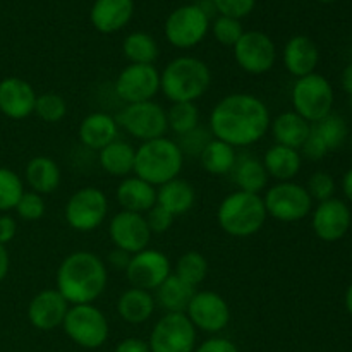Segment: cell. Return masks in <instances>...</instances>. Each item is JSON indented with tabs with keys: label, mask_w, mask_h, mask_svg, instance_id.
<instances>
[{
	"label": "cell",
	"mask_w": 352,
	"mask_h": 352,
	"mask_svg": "<svg viewBox=\"0 0 352 352\" xmlns=\"http://www.w3.org/2000/svg\"><path fill=\"white\" fill-rule=\"evenodd\" d=\"M346 309H347V313L352 316V284L347 287V291H346Z\"/></svg>",
	"instance_id": "11a10c76"
},
{
	"label": "cell",
	"mask_w": 352,
	"mask_h": 352,
	"mask_svg": "<svg viewBox=\"0 0 352 352\" xmlns=\"http://www.w3.org/2000/svg\"><path fill=\"white\" fill-rule=\"evenodd\" d=\"M157 302L150 291L138 287H129L117 299V313L120 318L131 325H141L148 322L155 313Z\"/></svg>",
	"instance_id": "83f0119b"
},
{
	"label": "cell",
	"mask_w": 352,
	"mask_h": 352,
	"mask_svg": "<svg viewBox=\"0 0 352 352\" xmlns=\"http://www.w3.org/2000/svg\"><path fill=\"white\" fill-rule=\"evenodd\" d=\"M261 162H263V167L267 170L268 177L275 179L278 182H287L292 181L299 174L302 158L299 150L275 143L274 146H270L265 151Z\"/></svg>",
	"instance_id": "4316f807"
},
{
	"label": "cell",
	"mask_w": 352,
	"mask_h": 352,
	"mask_svg": "<svg viewBox=\"0 0 352 352\" xmlns=\"http://www.w3.org/2000/svg\"><path fill=\"white\" fill-rule=\"evenodd\" d=\"M301 151L306 158H309V160H322V158L329 153L325 143L320 140L318 134L313 131V127H311V133H309L308 140H306L305 144L301 146Z\"/></svg>",
	"instance_id": "bcb514c9"
},
{
	"label": "cell",
	"mask_w": 352,
	"mask_h": 352,
	"mask_svg": "<svg viewBox=\"0 0 352 352\" xmlns=\"http://www.w3.org/2000/svg\"><path fill=\"white\" fill-rule=\"evenodd\" d=\"M9 267H10V260H9V253H7L6 246L0 244V282L7 277L9 274Z\"/></svg>",
	"instance_id": "816d5d0a"
},
{
	"label": "cell",
	"mask_w": 352,
	"mask_h": 352,
	"mask_svg": "<svg viewBox=\"0 0 352 352\" xmlns=\"http://www.w3.org/2000/svg\"><path fill=\"white\" fill-rule=\"evenodd\" d=\"M120 208L144 215L157 205V188L140 177H124L116 189Z\"/></svg>",
	"instance_id": "cb8c5ba5"
},
{
	"label": "cell",
	"mask_w": 352,
	"mask_h": 352,
	"mask_svg": "<svg viewBox=\"0 0 352 352\" xmlns=\"http://www.w3.org/2000/svg\"><path fill=\"white\" fill-rule=\"evenodd\" d=\"M308 189L311 199H316L318 203L327 201V199L333 198V192H336V181L330 174L327 172H315V174L309 177L308 186H305Z\"/></svg>",
	"instance_id": "b9f144b4"
},
{
	"label": "cell",
	"mask_w": 352,
	"mask_h": 352,
	"mask_svg": "<svg viewBox=\"0 0 352 352\" xmlns=\"http://www.w3.org/2000/svg\"><path fill=\"white\" fill-rule=\"evenodd\" d=\"M316 2H320V3H332V2H336V0H316Z\"/></svg>",
	"instance_id": "9f6ffc18"
},
{
	"label": "cell",
	"mask_w": 352,
	"mask_h": 352,
	"mask_svg": "<svg viewBox=\"0 0 352 352\" xmlns=\"http://www.w3.org/2000/svg\"><path fill=\"white\" fill-rule=\"evenodd\" d=\"M117 136H119V124L116 117L107 112L88 113L78 127L79 141L89 150H103L107 144L116 141Z\"/></svg>",
	"instance_id": "603a6c76"
},
{
	"label": "cell",
	"mask_w": 352,
	"mask_h": 352,
	"mask_svg": "<svg viewBox=\"0 0 352 352\" xmlns=\"http://www.w3.org/2000/svg\"><path fill=\"white\" fill-rule=\"evenodd\" d=\"M34 113L40 117L43 122L57 124L67 116V102L58 93H41L36 96L34 103Z\"/></svg>",
	"instance_id": "74e56055"
},
{
	"label": "cell",
	"mask_w": 352,
	"mask_h": 352,
	"mask_svg": "<svg viewBox=\"0 0 352 352\" xmlns=\"http://www.w3.org/2000/svg\"><path fill=\"white\" fill-rule=\"evenodd\" d=\"M186 316L195 329L206 333H219L229 325L230 306L226 299L213 291H199L189 301Z\"/></svg>",
	"instance_id": "2e32d148"
},
{
	"label": "cell",
	"mask_w": 352,
	"mask_h": 352,
	"mask_svg": "<svg viewBox=\"0 0 352 352\" xmlns=\"http://www.w3.org/2000/svg\"><path fill=\"white\" fill-rule=\"evenodd\" d=\"M196 203V191L192 184L181 177H175L157 189V205L167 210L172 217L188 213Z\"/></svg>",
	"instance_id": "f1b7e54d"
},
{
	"label": "cell",
	"mask_w": 352,
	"mask_h": 352,
	"mask_svg": "<svg viewBox=\"0 0 352 352\" xmlns=\"http://www.w3.org/2000/svg\"><path fill=\"white\" fill-rule=\"evenodd\" d=\"M352 215L347 203L339 198L322 201L313 210L311 229L318 239L325 243L340 241L351 229Z\"/></svg>",
	"instance_id": "ac0fdd59"
},
{
	"label": "cell",
	"mask_w": 352,
	"mask_h": 352,
	"mask_svg": "<svg viewBox=\"0 0 352 352\" xmlns=\"http://www.w3.org/2000/svg\"><path fill=\"white\" fill-rule=\"evenodd\" d=\"M333 100L336 96L330 81L316 72L299 78L292 86V109L309 124H316L332 113Z\"/></svg>",
	"instance_id": "8992f818"
},
{
	"label": "cell",
	"mask_w": 352,
	"mask_h": 352,
	"mask_svg": "<svg viewBox=\"0 0 352 352\" xmlns=\"http://www.w3.org/2000/svg\"><path fill=\"white\" fill-rule=\"evenodd\" d=\"M65 336L79 347L98 349L109 339V320L93 302L89 305L69 306V311L62 323Z\"/></svg>",
	"instance_id": "52a82bcc"
},
{
	"label": "cell",
	"mask_w": 352,
	"mask_h": 352,
	"mask_svg": "<svg viewBox=\"0 0 352 352\" xmlns=\"http://www.w3.org/2000/svg\"><path fill=\"white\" fill-rule=\"evenodd\" d=\"M349 107H351V110H352V95H349Z\"/></svg>",
	"instance_id": "6f0895ef"
},
{
	"label": "cell",
	"mask_w": 352,
	"mask_h": 352,
	"mask_svg": "<svg viewBox=\"0 0 352 352\" xmlns=\"http://www.w3.org/2000/svg\"><path fill=\"white\" fill-rule=\"evenodd\" d=\"M270 129L275 143L294 148V150H301V146L311 133V124L302 119L294 110H287V112H282L280 116L272 120Z\"/></svg>",
	"instance_id": "484cf974"
},
{
	"label": "cell",
	"mask_w": 352,
	"mask_h": 352,
	"mask_svg": "<svg viewBox=\"0 0 352 352\" xmlns=\"http://www.w3.org/2000/svg\"><path fill=\"white\" fill-rule=\"evenodd\" d=\"M119 127H122L127 134L144 141L157 140L164 138L167 133V112L160 103L153 102H141V103H129L124 107L116 117Z\"/></svg>",
	"instance_id": "30bf717a"
},
{
	"label": "cell",
	"mask_w": 352,
	"mask_h": 352,
	"mask_svg": "<svg viewBox=\"0 0 352 352\" xmlns=\"http://www.w3.org/2000/svg\"><path fill=\"white\" fill-rule=\"evenodd\" d=\"M213 36L223 47H234L239 41V38L244 34V28L241 24V19L229 16H219L213 23H210Z\"/></svg>",
	"instance_id": "ab89813d"
},
{
	"label": "cell",
	"mask_w": 352,
	"mask_h": 352,
	"mask_svg": "<svg viewBox=\"0 0 352 352\" xmlns=\"http://www.w3.org/2000/svg\"><path fill=\"white\" fill-rule=\"evenodd\" d=\"M268 215L263 196L246 191H234L220 201L217 208V222L230 237H251L261 230Z\"/></svg>",
	"instance_id": "5b68a950"
},
{
	"label": "cell",
	"mask_w": 352,
	"mask_h": 352,
	"mask_svg": "<svg viewBox=\"0 0 352 352\" xmlns=\"http://www.w3.org/2000/svg\"><path fill=\"white\" fill-rule=\"evenodd\" d=\"M36 91L23 78L10 76L0 81V112L14 120H23L34 113Z\"/></svg>",
	"instance_id": "ffe728a7"
},
{
	"label": "cell",
	"mask_w": 352,
	"mask_h": 352,
	"mask_svg": "<svg viewBox=\"0 0 352 352\" xmlns=\"http://www.w3.org/2000/svg\"><path fill=\"white\" fill-rule=\"evenodd\" d=\"M167 126L177 136L191 133L199 127V109L192 102L172 103L167 112Z\"/></svg>",
	"instance_id": "d590c367"
},
{
	"label": "cell",
	"mask_w": 352,
	"mask_h": 352,
	"mask_svg": "<svg viewBox=\"0 0 352 352\" xmlns=\"http://www.w3.org/2000/svg\"><path fill=\"white\" fill-rule=\"evenodd\" d=\"M170 275L172 265L167 254L151 248L133 254L126 268V277L131 287L144 289L150 292L157 291Z\"/></svg>",
	"instance_id": "9a60e30c"
},
{
	"label": "cell",
	"mask_w": 352,
	"mask_h": 352,
	"mask_svg": "<svg viewBox=\"0 0 352 352\" xmlns=\"http://www.w3.org/2000/svg\"><path fill=\"white\" fill-rule=\"evenodd\" d=\"M349 143H351V148H352V133L349 134Z\"/></svg>",
	"instance_id": "680465c9"
},
{
	"label": "cell",
	"mask_w": 352,
	"mask_h": 352,
	"mask_svg": "<svg viewBox=\"0 0 352 352\" xmlns=\"http://www.w3.org/2000/svg\"><path fill=\"white\" fill-rule=\"evenodd\" d=\"M131 256H133V254H129V253H126V251H122V250H113V251H110V254H109V263L112 265L113 268H116V270H124L126 272V268H127V265H129V261H131Z\"/></svg>",
	"instance_id": "f907efd6"
},
{
	"label": "cell",
	"mask_w": 352,
	"mask_h": 352,
	"mask_svg": "<svg viewBox=\"0 0 352 352\" xmlns=\"http://www.w3.org/2000/svg\"><path fill=\"white\" fill-rule=\"evenodd\" d=\"M340 81H342L344 91H346L347 95H352V64H349L346 69H344Z\"/></svg>",
	"instance_id": "f5cc1de1"
},
{
	"label": "cell",
	"mask_w": 352,
	"mask_h": 352,
	"mask_svg": "<svg viewBox=\"0 0 352 352\" xmlns=\"http://www.w3.org/2000/svg\"><path fill=\"white\" fill-rule=\"evenodd\" d=\"M14 210L24 222H36V220L43 219L47 206H45L43 196L34 191H24Z\"/></svg>",
	"instance_id": "60d3db41"
},
{
	"label": "cell",
	"mask_w": 352,
	"mask_h": 352,
	"mask_svg": "<svg viewBox=\"0 0 352 352\" xmlns=\"http://www.w3.org/2000/svg\"><path fill=\"white\" fill-rule=\"evenodd\" d=\"M109 213V199L98 188L86 186L78 189L65 205V222L78 232H91L98 229Z\"/></svg>",
	"instance_id": "8fae6325"
},
{
	"label": "cell",
	"mask_w": 352,
	"mask_h": 352,
	"mask_svg": "<svg viewBox=\"0 0 352 352\" xmlns=\"http://www.w3.org/2000/svg\"><path fill=\"white\" fill-rule=\"evenodd\" d=\"M208 274V261L198 251H188L182 256H179L175 263V274L181 280L189 284L191 287H198Z\"/></svg>",
	"instance_id": "8d00e7d4"
},
{
	"label": "cell",
	"mask_w": 352,
	"mask_h": 352,
	"mask_svg": "<svg viewBox=\"0 0 352 352\" xmlns=\"http://www.w3.org/2000/svg\"><path fill=\"white\" fill-rule=\"evenodd\" d=\"M122 52L129 64H153L158 58V43L151 34L134 31L124 38Z\"/></svg>",
	"instance_id": "836d02e7"
},
{
	"label": "cell",
	"mask_w": 352,
	"mask_h": 352,
	"mask_svg": "<svg viewBox=\"0 0 352 352\" xmlns=\"http://www.w3.org/2000/svg\"><path fill=\"white\" fill-rule=\"evenodd\" d=\"M113 352H150L148 342H144L143 339H138V337H127V339L120 340L116 346Z\"/></svg>",
	"instance_id": "681fc988"
},
{
	"label": "cell",
	"mask_w": 352,
	"mask_h": 352,
	"mask_svg": "<svg viewBox=\"0 0 352 352\" xmlns=\"http://www.w3.org/2000/svg\"><path fill=\"white\" fill-rule=\"evenodd\" d=\"M195 287L186 284L184 280L172 274L160 287L155 291V302L160 308L165 309V313H186L189 301L195 296Z\"/></svg>",
	"instance_id": "4dcf8cb0"
},
{
	"label": "cell",
	"mask_w": 352,
	"mask_h": 352,
	"mask_svg": "<svg viewBox=\"0 0 352 352\" xmlns=\"http://www.w3.org/2000/svg\"><path fill=\"white\" fill-rule=\"evenodd\" d=\"M267 215L277 222L294 223L306 219L313 210V199L305 186L294 181L277 182L263 196Z\"/></svg>",
	"instance_id": "ba28073f"
},
{
	"label": "cell",
	"mask_w": 352,
	"mask_h": 352,
	"mask_svg": "<svg viewBox=\"0 0 352 352\" xmlns=\"http://www.w3.org/2000/svg\"><path fill=\"white\" fill-rule=\"evenodd\" d=\"M150 352H195L196 329L186 313H165L150 333Z\"/></svg>",
	"instance_id": "7c38bea8"
},
{
	"label": "cell",
	"mask_w": 352,
	"mask_h": 352,
	"mask_svg": "<svg viewBox=\"0 0 352 352\" xmlns=\"http://www.w3.org/2000/svg\"><path fill=\"white\" fill-rule=\"evenodd\" d=\"M184 165V153L179 144L168 138L144 141L134 155V175L151 186H162L179 177Z\"/></svg>",
	"instance_id": "277c9868"
},
{
	"label": "cell",
	"mask_w": 352,
	"mask_h": 352,
	"mask_svg": "<svg viewBox=\"0 0 352 352\" xmlns=\"http://www.w3.org/2000/svg\"><path fill=\"white\" fill-rule=\"evenodd\" d=\"M107 265L91 251H74L60 261L55 275L57 291L71 306L89 305L107 289Z\"/></svg>",
	"instance_id": "7a4b0ae2"
},
{
	"label": "cell",
	"mask_w": 352,
	"mask_h": 352,
	"mask_svg": "<svg viewBox=\"0 0 352 352\" xmlns=\"http://www.w3.org/2000/svg\"><path fill=\"white\" fill-rule=\"evenodd\" d=\"M109 236L117 250H122L129 254H136L140 251L146 250L153 234L148 227L144 215L120 210L119 213H116L110 219Z\"/></svg>",
	"instance_id": "e0dca14e"
},
{
	"label": "cell",
	"mask_w": 352,
	"mask_h": 352,
	"mask_svg": "<svg viewBox=\"0 0 352 352\" xmlns=\"http://www.w3.org/2000/svg\"><path fill=\"white\" fill-rule=\"evenodd\" d=\"M160 91V72L153 64H129L120 71L116 93L126 105L150 102Z\"/></svg>",
	"instance_id": "5bb4252c"
},
{
	"label": "cell",
	"mask_w": 352,
	"mask_h": 352,
	"mask_svg": "<svg viewBox=\"0 0 352 352\" xmlns=\"http://www.w3.org/2000/svg\"><path fill=\"white\" fill-rule=\"evenodd\" d=\"M282 58L289 74L299 79L315 72L320 62V50L309 36L296 34L285 43Z\"/></svg>",
	"instance_id": "7402d4cb"
},
{
	"label": "cell",
	"mask_w": 352,
	"mask_h": 352,
	"mask_svg": "<svg viewBox=\"0 0 352 352\" xmlns=\"http://www.w3.org/2000/svg\"><path fill=\"white\" fill-rule=\"evenodd\" d=\"M232 175L234 184L239 191L253 192V195H260L263 189H267L268 179H270L265 170L263 162L253 157H244L241 160L237 158Z\"/></svg>",
	"instance_id": "d6a6232c"
},
{
	"label": "cell",
	"mask_w": 352,
	"mask_h": 352,
	"mask_svg": "<svg viewBox=\"0 0 352 352\" xmlns=\"http://www.w3.org/2000/svg\"><path fill=\"white\" fill-rule=\"evenodd\" d=\"M16 232H17L16 220H14L10 215L0 217V244L6 246L7 243H10V241L16 237Z\"/></svg>",
	"instance_id": "c3c4849f"
},
{
	"label": "cell",
	"mask_w": 352,
	"mask_h": 352,
	"mask_svg": "<svg viewBox=\"0 0 352 352\" xmlns=\"http://www.w3.org/2000/svg\"><path fill=\"white\" fill-rule=\"evenodd\" d=\"M134 14V0H95L89 10L93 28L103 34H112L129 24Z\"/></svg>",
	"instance_id": "44dd1931"
},
{
	"label": "cell",
	"mask_w": 352,
	"mask_h": 352,
	"mask_svg": "<svg viewBox=\"0 0 352 352\" xmlns=\"http://www.w3.org/2000/svg\"><path fill=\"white\" fill-rule=\"evenodd\" d=\"M24 179H26L31 191L41 196L52 195L60 186V167L54 158L40 155V157H34L28 162L26 168H24Z\"/></svg>",
	"instance_id": "d4e9b609"
},
{
	"label": "cell",
	"mask_w": 352,
	"mask_h": 352,
	"mask_svg": "<svg viewBox=\"0 0 352 352\" xmlns=\"http://www.w3.org/2000/svg\"><path fill=\"white\" fill-rule=\"evenodd\" d=\"M195 352H239L237 346L230 342L229 339L223 337H212V339L205 340L201 346H198Z\"/></svg>",
	"instance_id": "7dc6e473"
},
{
	"label": "cell",
	"mask_w": 352,
	"mask_h": 352,
	"mask_svg": "<svg viewBox=\"0 0 352 352\" xmlns=\"http://www.w3.org/2000/svg\"><path fill=\"white\" fill-rule=\"evenodd\" d=\"M146 219L148 227H150L151 234H165L167 230H170V227L174 226L175 217H172L167 210H164L162 206L155 205L150 212H146L144 215Z\"/></svg>",
	"instance_id": "f6af8a7d"
},
{
	"label": "cell",
	"mask_w": 352,
	"mask_h": 352,
	"mask_svg": "<svg viewBox=\"0 0 352 352\" xmlns=\"http://www.w3.org/2000/svg\"><path fill=\"white\" fill-rule=\"evenodd\" d=\"M212 140V133L205 129H199L196 127L191 133L181 136V141H179V148H181L182 153H191V155H199L203 151V148L208 144V141Z\"/></svg>",
	"instance_id": "ee69618b"
},
{
	"label": "cell",
	"mask_w": 352,
	"mask_h": 352,
	"mask_svg": "<svg viewBox=\"0 0 352 352\" xmlns=\"http://www.w3.org/2000/svg\"><path fill=\"white\" fill-rule=\"evenodd\" d=\"M165 38L181 50H189L201 43L210 31V16L201 6H181L168 14L165 21Z\"/></svg>",
	"instance_id": "9c48e42d"
},
{
	"label": "cell",
	"mask_w": 352,
	"mask_h": 352,
	"mask_svg": "<svg viewBox=\"0 0 352 352\" xmlns=\"http://www.w3.org/2000/svg\"><path fill=\"white\" fill-rule=\"evenodd\" d=\"M313 131L318 134L320 140L325 143L327 150L336 151L347 141L349 131H347L346 120L337 113H329L325 119L318 120L316 124H311Z\"/></svg>",
	"instance_id": "e575fe53"
},
{
	"label": "cell",
	"mask_w": 352,
	"mask_h": 352,
	"mask_svg": "<svg viewBox=\"0 0 352 352\" xmlns=\"http://www.w3.org/2000/svg\"><path fill=\"white\" fill-rule=\"evenodd\" d=\"M212 85V71L201 58L181 55L168 62L160 74V89L172 103L201 98Z\"/></svg>",
	"instance_id": "3957f363"
},
{
	"label": "cell",
	"mask_w": 352,
	"mask_h": 352,
	"mask_svg": "<svg viewBox=\"0 0 352 352\" xmlns=\"http://www.w3.org/2000/svg\"><path fill=\"white\" fill-rule=\"evenodd\" d=\"M23 192V179L10 168L0 167V212H9L16 208Z\"/></svg>",
	"instance_id": "f35d334b"
},
{
	"label": "cell",
	"mask_w": 352,
	"mask_h": 352,
	"mask_svg": "<svg viewBox=\"0 0 352 352\" xmlns=\"http://www.w3.org/2000/svg\"><path fill=\"white\" fill-rule=\"evenodd\" d=\"M232 48L237 65L251 76L267 74L277 60V47L263 31H244Z\"/></svg>",
	"instance_id": "4fadbf2b"
},
{
	"label": "cell",
	"mask_w": 352,
	"mask_h": 352,
	"mask_svg": "<svg viewBox=\"0 0 352 352\" xmlns=\"http://www.w3.org/2000/svg\"><path fill=\"white\" fill-rule=\"evenodd\" d=\"M136 150L127 141L116 140L98 151L100 167L113 177H129L134 170Z\"/></svg>",
	"instance_id": "f546056e"
},
{
	"label": "cell",
	"mask_w": 352,
	"mask_h": 352,
	"mask_svg": "<svg viewBox=\"0 0 352 352\" xmlns=\"http://www.w3.org/2000/svg\"><path fill=\"white\" fill-rule=\"evenodd\" d=\"M210 133L234 148L258 143L270 131L272 117L267 103L251 93H230L210 112Z\"/></svg>",
	"instance_id": "6da1fadb"
},
{
	"label": "cell",
	"mask_w": 352,
	"mask_h": 352,
	"mask_svg": "<svg viewBox=\"0 0 352 352\" xmlns=\"http://www.w3.org/2000/svg\"><path fill=\"white\" fill-rule=\"evenodd\" d=\"M342 191H344V195H346V198L352 203V168H349V170H347L346 174H344V177H342Z\"/></svg>",
	"instance_id": "db71d44e"
},
{
	"label": "cell",
	"mask_w": 352,
	"mask_h": 352,
	"mask_svg": "<svg viewBox=\"0 0 352 352\" xmlns=\"http://www.w3.org/2000/svg\"><path fill=\"white\" fill-rule=\"evenodd\" d=\"M69 306L71 305L57 289H45L38 292L28 305V320L34 329L50 332L57 327H62Z\"/></svg>",
	"instance_id": "d6986e66"
},
{
	"label": "cell",
	"mask_w": 352,
	"mask_h": 352,
	"mask_svg": "<svg viewBox=\"0 0 352 352\" xmlns=\"http://www.w3.org/2000/svg\"><path fill=\"white\" fill-rule=\"evenodd\" d=\"M199 162H201V167L205 168L208 174L227 175L234 170V167H236V148L223 143V141L212 138V140L208 141V144L203 148L201 153H199Z\"/></svg>",
	"instance_id": "1f68e13d"
},
{
	"label": "cell",
	"mask_w": 352,
	"mask_h": 352,
	"mask_svg": "<svg viewBox=\"0 0 352 352\" xmlns=\"http://www.w3.org/2000/svg\"><path fill=\"white\" fill-rule=\"evenodd\" d=\"M212 6L213 9L219 10L220 16L243 19L253 12L256 0H212Z\"/></svg>",
	"instance_id": "7bdbcfd3"
}]
</instances>
